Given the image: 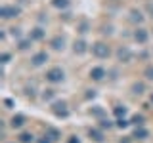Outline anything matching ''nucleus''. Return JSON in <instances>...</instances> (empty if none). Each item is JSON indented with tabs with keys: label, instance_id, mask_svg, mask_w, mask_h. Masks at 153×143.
Instances as JSON below:
<instances>
[{
	"label": "nucleus",
	"instance_id": "1",
	"mask_svg": "<svg viewBox=\"0 0 153 143\" xmlns=\"http://www.w3.org/2000/svg\"><path fill=\"white\" fill-rule=\"evenodd\" d=\"M63 78H65V73H63L61 67H52V69L46 73V80H48V82H52V84L63 82Z\"/></svg>",
	"mask_w": 153,
	"mask_h": 143
},
{
	"label": "nucleus",
	"instance_id": "2",
	"mask_svg": "<svg viewBox=\"0 0 153 143\" xmlns=\"http://www.w3.org/2000/svg\"><path fill=\"white\" fill-rule=\"evenodd\" d=\"M92 54L96 57H100V59H105V57L111 55V50H109V46L103 44V42H96V44H92Z\"/></svg>",
	"mask_w": 153,
	"mask_h": 143
},
{
	"label": "nucleus",
	"instance_id": "3",
	"mask_svg": "<svg viewBox=\"0 0 153 143\" xmlns=\"http://www.w3.org/2000/svg\"><path fill=\"white\" fill-rule=\"evenodd\" d=\"M19 12H21V10L16 8V6H2L0 8V17L2 19H12V17H17Z\"/></svg>",
	"mask_w": 153,
	"mask_h": 143
},
{
	"label": "nucleus",
	"instance_id": "4",
	"mask_svg": "<svg viewBox=\"0 0 153 143\" xmlns=\"http://www.w3.org/2000/svg\"><path fill=\"white\" fill-rule=\"evenodd\" d=\"M117 57H119V61H123V63H130V59H132V52L128 50V48H119L117 50Z\"/></svg>",
	"mask_w": 153,
	"mask_h": 143
},
{
	"label": "nucleus",
	"instance_id": "5",
	"mask_svg": "<svg viewBox=\"0 0 153 143\" xmlns=\"http://www.w3.org/2000/svg\"><path fill=\"white\" fill-rule=\"evenodd\" d=\"M31 61H33V65H35V67H40V65H44L46 61H48V54H46V52H38V54L33 55Z\"/></svg>",
	"mask_w": 153,
	"mask_h": 143
},
{
	"label": "nucleus",
	"instance_id": "6",
	"mask_svg": "<svg viewBox=\"0 0 153 143\" xmlns=\"http://www.w3.org/2000/svg\"><path fill=\"white\" fill-rule=\"evenodd\" d=\"M134 38H136V42H140V44H146L149 35H147L146 29H136V32H134Z\"/></svg>",
	"mask_w": 153,
	"mask_h": 143
},
{
	"label": "nucleus",
	"instance_id": "7",
	"mask_svg": "<svg viewBox=\"0 0 153 143\" xmlns=\"http://www.w3.org/2000/svg\"><path fill=\"white\" fill-rule=\"evenodd\" d=\"M105 76V69L103 67H94L92 71H90V78L92 80H103Z\"/></svg>",
	"mask_w": 153,
	"mask_h": 143
},
{
	"label": "nucleus",
	"instance_id": "8",
	"mask_svg": "<svg viewBox=\"0 0 153 143\" xmlns=\"http://www.w3.org/2000/svg\"><path fill=\"white\" fill-rule=\"evenodd\" d=\"M67 103L65 101H56L54 103V111H56V114L57 116H67Z\"/></svg>",
	"mask_w": 153,
	"mask_h": 143
},
{
	"label": "nucleus",
	"instance_id": "9",
	"mask_svg": "<svg viewBox=\"0 0 153 143\" xmlns=\"http://www.w3.org/2000/svg\"><path fill=\"white\" fill-rule=\"evenodd\" d=\"M23 124H25V116L23 114H13L12 120H10V126L12 128H21Z\"/></svg>",
	"mask_w": 153,
	"mask_h": 143
},
{
	"label": "nucleus",
	"instance_id": "10",
	"mask_svg": "<svg viewBox=\"0 0 153 143\" xmlns=\"http://www.w3.org/2000/svg\"><path fill=\"white\" fill-rule=\"evenodd\" d=\"M50 46L54 48V50H63V48H65V38H63V36H56V38H52Z\"/></svg>",
	"mask_w": 153,
	"mask_h": 143
},
{
	"label": "nucleus",
	"instance_id": "11",
	"mask_svg": "<svg viewBox=\"0 0 153 143\" xmlns=\"http://www.w3.org/2000/svg\"><path fill=\"white\" fill-rule=\"evenodd\" d=\"M29 38H31V40H42V38H44V29H40V27L33 29L31 35H29Z\"/></svg>",
	"mask_w": 153,
	"mask_h": 143
},
{
	"label": "nucleus",
	"instance_id": "12",
	"mask_svg": "<svg viewBox=\"0 0 153 143\" xmlns=\"http://www.w3.org/2000/svg\"><path fill=\"white\" fill-rule=\"evenodd\" d=\"M17 139H19V143H33L35 141V136H33L31 132H21Z\"/></svg>",
	"mask_w": 153,
	"mask_h": 143
},
{
	"label": "nucleus",
	"instance_id": "13",
	"mask_svg": "<svg viewBox=\"0 0 153 143\" xmlns=\"http://www.w3.org/2000/svg\"><path fill=\"white\" fill-rule=\"evenodd\" d=\"M73 50H75V54H84L88 48H86V42H84V40H75Z\"/></svg>",
	"mask_w": 153,
	"mask_h": 143
},
{
	"label": "nucleus",
	"instance_id": "14",
	"mask_svg": "<svg viewBox=\"0 0 153 143\" xmlns=\"http://www.w3.org/2000/svg\"><path fill=\"white\" fill-rule=\"evenodd\" d=\"M88 136H90V139H94V141H98V143H102V141H103V133L100 132V130H96V128L88 132Z\"/></svg>",
	"mask_w": 153,
	"mask_h": 143
},
{
	"label": "nucleus",
	"instance_id": "15",
	"mask_svg": "<svg viewBox=\"0 0 153 143\" xmlns=\"http://www.w3.org/2000/svg\"><path fill=\"white\" fill-rule=\"evenodd\" d=\"M149 136V132L146 130V128H136V132H134V137H136V139H146V137Z\"/></svg>",
	"mask_w": 153,
	"mask_h": 143
},
{
	"label": "nucleus",
	"instance_id": "16",
	"mask_svg": "<svg viewBox=\"0 0 153 143\" xmlns=\"http://www.w3.org/2000/svg\"><path fill=\"white\" fill-rule=\"evenodd\" d=\"M130 19H132L134 23H142L143 21V15H142L140 10H132V12H130Z\"/></svg>",
	"mask_w": 153,
	"mask_h": 143
},
{
	"label": "nucleus",
	"instance_id": "17",
	"mask_svg": "<svg viewBox=\"0 0 153 143\" xmlns=\"http://www.w3.org/2000/svg\"><path fill=\"white\" fill-rule=\"evenodd\" d=\"M143 90H146V86H143L142 82H136V84H132V94H136V95H142V94H143Z\"/></svg>",
	"mask_w": 153,
	"mask_h": 143
},
{
	"label": "nucleus",
	"instance_id": "18",
	"mask_svg": "<svg viewBox=\"0 0 153 143\" xmlns=\"http://www.w3.org/2000/svg\"><path fill=\"white\" fill-rule=\"evenodd\" d=\"M52 6L54 8H67L69 6V0H52Z\"/></svg>",
	"mask_w": 153,
	"mask_h": 143
},
{
	"label": "nucleus",
	"instance_id": "19",
	"mask_svg": "<svg viewBox=\"0 0 153 143\" xmlns=\"http://www.w3.org/2000/svg\"><path fill=\"white\" fill-rule=\"evenodd\" d=\"M130 124L142 126V124H143V116H142V114H134V116H132V120H130Z\"/></svg>",
	"mask_w": 153,
	"mask_h": 143
},
{
	"label": "nucleus",
	"instance_id": "20",
	"mask_svg": "<svg viewBox=\"0 0 153 143\" xmlns=\"http://www.w3.org/2000/svg\"><path fill=\"white\" fill-rule=\"evenodd\" d=\"M143 76H146L147 80H153V65L146 67V71H143Z\"/></svg>",
	"mask_w": 153,
	"mask_h": 143
},
{
	"label": "nucleus",
	"instance_id": "21",
	"mask_svg": "<svg viewBox=\"0 0 153 143\" xmlns=\"http://www.w3.org/2000/svg\"><path fill=\"white\" fill-rule=\"evenodd\" d=\"M128 124H130V122H128V120H126V118H124V116H121V118H119V120H117V128H126Z\"/></svg>",
	"mask_w": 153,
	"mask_h": 143
},
{
	"label": "nucleus",
	"instance_id": "22",
	"mask_svg": "<svg viewBox=\"0 0 153 143\" xmlns=\"http://www.w3.org/2000/svg\"><path fill=\"white\" fill-rule=\"evenodd\" d=\"M48 136L52 137V141H56L57 137H59V132H57V130H54V128H50V130H48Z\"/></svg>",
	"mask_w": 153,
	"mask_h": 143
},
{
	"label": "nucleus",
	"instance_id": "23",
	"mask_svg": "<svg viewBox=\"0 0 153 143\" xmlns=\"http://www.w3.org/2000/svg\"><path fill=\"white\" fill-rule=\"evenodd\" d=\"M115 114H117L119 118L124 116V114H126V107H115Z\"/></svg>",
	"mask_w": 153,
	"mask_h": 143
},
{
	"label": "nucleus",
	"instance_id": "24",
	"mask_svg": "<svg viewBox=\"0 0 153 143\" xmlns=\"http://www.w3.org/2000/svg\"><path fill=\"white\" fill-rule=\"evenodd\" d=\"M29 44H31V38H29V40H21L19 42V50H27Z\"/></svg>",
	"mask_w": 153,
	"mask_h": 143
},
{
	"label": "nucleus",
	"instance_id": "25",
	"mask_svg": "<svg viewBox=\"0 0 153 143\" xmlns=\"http://www.w3.org/2000/svg\"><path fill=\"white\" fill-rule=\"evenodd\" d=\"M38 143H52V137H50V136L46 133L44 137H40V139H38Z\"/></svg>",
	"mask_w": 153,
	"mask_h": 143
},
{
	"label": "nucleus",
	"instance_id": "26",
	"mask_svg": "<svg viewBox=\"0 0 153 143\" xmlns=\"http://www.w3.org/2000/svg\"><path fill=\"white\" fill-rule=\"evenodd\" d=\"M54 97V92H52V90H46L44 92V99H52Z\"/></svg>",
	"mask_w": 153,
	"mask_h": 143
},
{
	"label": "nucleus",
	"instance_id": "27",
	"mask_svg": "<svg viewBox=\"0 0 153 143\" xmlns=\"http://www.w3.org/2000/svg\"><path fill=\"white\" fill-rule=\"evenodd\" d=\"M67 143H80V139L76 136H73V137H69V139H67Z\"/></svg>",
	"mask_w": 153,
	"mask_h": 143
},
{
	"label": "nucleus",
	"instance_id": "28",
	"mask_svg": "<svg viewBox=\"0 0 153 143\" xmlns=\"http://www.w3.org/2000/svg\"><path fill=\"white\" fill-rule=\"evenodd\" d=\"M0 59H2V63H8V61H10V54H2Z\"/></svg>",
	"mask_w": 153,
	"mask_h": 143
},
{
	"label": "nucleus",
	"instance_id": "29",
	"mask_svg": "<svg viewBox=\"0 0 153 143\" xmlns=\"http://www.w3.org/2000/svg\"><path fill=\"white\" fill-rule=\"evenodd\" d=\"M102 128H111V122H109V120H102Z\"/></svg>",
	"mask_w": 153,
	"mask_h": 143
},
{
	"label": "nucleus",
	"instance_id": "30",
	"mask_svg": "<svg viewBox=\"0 0 153 143\" xmlns=\"http://www.w3.org/2000/svg\"><path fill=\"white\" fill-rule=\"evenodd\" d=\"M10 31H12L13 36H19V29H10Z\"/></svg>",
	"mask_w": 153,
	"mask_h": 143
},
{
	"label": "nucleus",
	"instance_id": "31",
	"mask_svg": "<svg viewBox=\"0 0 153 143\" xmlns=\"http://www.w3.org/2000/svg\"><path fill=\"white\" fill-rule=\"evenodd\" d=\"M151 103H153V94H151Z\"/></svg>",
	"mask_w": 153,
	"mask_h": 143
}]
</instances>
